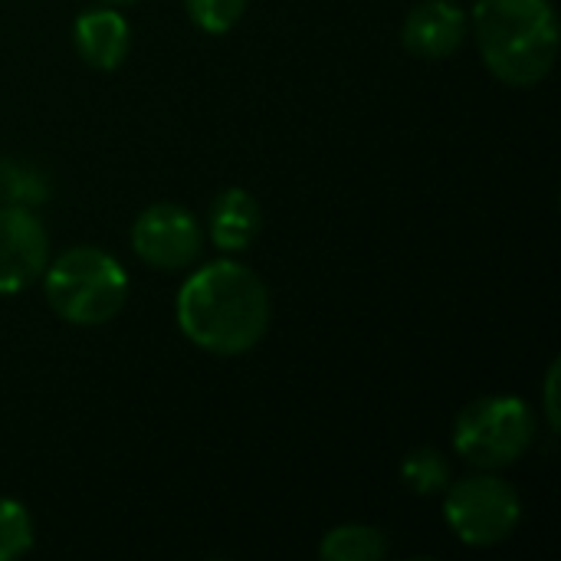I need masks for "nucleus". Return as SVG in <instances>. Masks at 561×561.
I'll use <instances>...</instances> for the list:
<instances>
[{
  "label": "nucleus",
  "mask_w": 561,
  "mask_h": 561,
  "mask_svg": "<svg viewBox=\"0 0 561 561\" xmlns=\"http://www.w3.org/2000/svg\"><path fill=\"white\" fill-rule=\"evenodd\" d=\"M270 312L266 283L237 260H214L191 273L174 302L184 339L220 358L253 352L270 329Z\"/></svg>",
  "instance_id": "obj_1"
},
{
  "label": "nucleus",
  "mask_w": 561,
  "mask_h": 561,
  "mask_svg": "<svg viewBox=\"0 0 561 561\" xmlns=\"http://www.w3.org/2000/svg\"><path fill=\"white\" fill-rule=\"evenodd\" d=\"M470 26L486 69L513 89L539 85L559 59L552 0H477Z\"/></svg>",
  "instance_id": "obj_2"
},
{
  "label": "nucleus",
  "mask_w": 561,
  "mask_h": 561,
  "mask_svg": "<svg viewBox=\"0 0 561 561\" xmlns=\"http://www.w3.org/2000/svg\"><path fill=\"white\" fill-rule=\"evenodd\" d=\"M43 296L69 325H105L128 299L125 266L99 247H72L43 270Z\"/></svg>",
  "instance_id": "obj_3"
},
{
  "label": "nucleus",
  "mask_w": 561,
  "mask_h": 561,
  "mask_svg": "<svg viewBox=\"0 0 561 561\" xmlns=\"http://www.w3.org/2000/svg\"><path fill=\"white\" fill-rule=\"evenodd\" d=\"M536 440V414L516 394H486L470 401L454 424L457 454L480 470L513 467Z\"/></svg>",
  "instance_id": "obj_4"
},
{
  "label": "nucleus",
  "mask_w": 561,
  "mask_h": 561,
  "mask_svg": "<svg viewBox=\"0 0 561 561\" xmlns=\"http://www.w3.org/2000/svg\"><path fill=\"white\" fill-rule=\"evenodd\" d=\"M444 493H447L444 519L463 546H473V549L500 546L516 533L523 519L519 493L506 480L486 470L450 483Z\"/></svg>",
  "instance_id": "obj_5"
},
{
  "label": "nucleus",
  "mask_w": 561,
  "mask_h": 561,
  "mask_svg": "<svg viewBox=\"0 0 561 561\" xmlns=\"http://www.w3.org/2000/svg\"><path fill=\"white\" fill-rule=\"evenodd\" d=\"M131 250L151 270H187L204 250V230L187 207L174 201H158L135 217Z\"/></svg>",
  "instance_id": "obj_6"
},
{
  "label": "nucleus",
  "mask_w": 561,
  "mask_h": 561,
  "mask_svg": "<svg viewBox=\"0 0 561 561\" xmlns=\"http://www.w3.org/2000/svg\"><path fill=\"white\" fill-rule=\"evenodd\" d=\"M49 263L43 220L26 207L0 204V296L30 289Z\"/></svg>",
  "instance_id": "obj_7"
},
{
  "label": "nucleus",
  "mask_w": 561,
  "mask_h": 561,
  "mask_svg": "<svg viewBox=\"0 0 561 561\" xmlns=\"http://www.w3.org/2000/svg\"><path fill=\"white\" fill-rule=\"evenodd\" d=\"M470 30V20L460 3L454 0H421L401 30L404 46L421 59H447L460 49L463 36Z\"/></svg>",
  "instance_id": "obj_8"
},
{
  "label": "nucleus",
  "mask_w": 561,
  "mask_h": 561,
  "mask_svg": "<svg viewBox=\"0 0 561 561\" xmlns=\"http://www.w3.org/2000/svg\"><path fill=\"white\" fill-rule=\"evenodd\" d=\"M72 39H76V53L82 56V62H89L92 69H102V72H115L128 59L131 26L115 7L105 3V7H92L76 16Z\"/></svg>",
  "instance_id": "obj_9"
},
{
  "label": "nucleus",
  "mask_w": 561,
  "mask_h": 561,
  "mask_svg": "<svg viewBox=\"0 0 561 561\" xmlns=\"http://www.w3.org/2000/svg\"><path fill=\"white\" fill-rule=\"evenodd\" d=\"M207 227H210V240L224 253H240L256 240V233L263 227L260 201L247 187H224L210 201Z\"/></svg>",
  "instance_id": "obj_10"
},
{
  "label": "nucleus",
  "mask_w": 561,
  "mask_h": 561,
  "mask_svg": "<svg viewBox=\"0 0 561 561\" xmlns=\"http://www.w3.org/2000/svg\"><path fill=\"white\" fill-rule=\"evenodd\" d=\"M319 556L325 561H381L388 556V536L378 526L345 523L325 533Z\"/></svg>",
  "instance_id": "obj_11"
},
{
  "label": "nucleus",
  "mask_w": 561,
  "mask_h": 561,
  "mask_svg": "<svg viewBox=\"0 0 561 561\" xmlns=\"http://www.w3.org/2000/svg\"><path fill=\"white\" fill-rule=\"evenodd\" d=\"M49 201V178L23 161V158H0V204L7 207H39Z\"/></svg>",
  "instance_id": "obj_12"
},
{
  "label": "nucleus",
  "mask_w": 561,
  "mask_h": 561,
  "mask_svg": "<svg viewBox=\"0 0 561 561\" xmlns=\"http://www.w3.org/2000/svg\"><path fill=\"white\" fill-rule=\"evenodd\" d=\"M401 480L414 496H434V493H444L450 486V463L444 460V454L421 447V450L404 457Z\"/></svg>",
  "instance_id": "obj_13"
},
{
  "label": "nucleus",
  "mask_w": 561,
  "mask_h": 561,
  "mask_svg": "<svg viewBox=\"0 0 561 561\" xmlns=\"http://www.w3.org/2000/svg\"><path fill=\"white\" fill-rule=\"evenodd\" d=\"M33 549V519L20 500H0V561H16Z\"/></svg>",
  "instance_id": "obj_14"
},
{
  "label": "nucleus",
  "mask_w": 561,
  "mask_h": 561,
  "mask_svg": "<svg viewBox=\"0 0 561 561\" xmlns=\"http://www.w3.org/2000/svg\"><path fill=\"white\" fill-rule=\"evenodd\" d=\"M247 3L250 0H184V10L204 33L224 36L243 20Z\"/></svg>",
  "instance_id": "obj_15"
},
{
  "label": "nucleus",
  "mask_w": 561,
  "mask_h": 561,
  "mask_svg": "<svg viewBox=\"0 0 561 561\" xmlns=\"http://www.w3.org/2000/svg\"><path fill=\"white\" fill-rule=\"evenodd\" d=\"M556 378H559V365L549 368V391H546V411H549V427H559V404H556Z\"/></svg>",
  "instance_id": "obj_16"
},
{
  "label": "nucleus",
  "mask_w": 561,
  "mask_h": 561,
  "mask_svg": "<svg viewBox=\"0 0 561 561\" xmlns=\"http://www.w3.org/2000/svg\"><path fill=\"white\" fill-rule=\"evenodd\" d=\"M102 3H108V7H125V3H138V0H102Z\"/></svg>",
  "instance_id": "obj_17"
}]
</instances>
